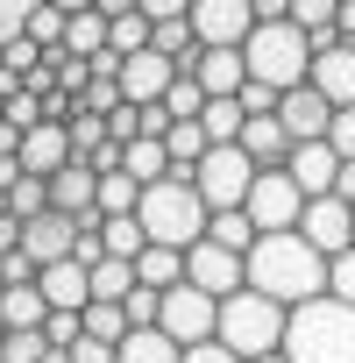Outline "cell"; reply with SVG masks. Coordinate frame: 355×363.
I'll return each mask as SVG.
<instances>
[{
  "label": "cell",
  "instance_id": "3",
  "mask_svg": "<svg viewBox=\"0 0 355 363\" xmlns=\"http://www.w3.org/2000/svg\"><path fill=\"white\" fill-rule=\"evenodd\" d=\"M284 335H291V306L263 299L256 285H242V292L221 299V342H228L242 363H256V356H284Z\"/></svg>",
  "mask_w": 355,
  "mask_h": 363
},
{
  "label": "cell",
  "instance_id": "51",
  "mask_svg": "<svg viewBox=\"0 0 355 363\" xmlns=\"http://www.w3.org/2000/svg\"><path fill=\"white\" fill-rule=\"evenodd\" d=\"M0 349H8V320H0Z\"/></svg>",
  "mask_w": 355,
  "mask_h": 363
},
{
  "label": "cell",
  "instance_id": "5",
  "mask_svg": "<svg viewBox=\"0 0 355 363\" xmlns=\"http://www.w3.org/2000/svg\"><path fill=\"white\" fill-rule=\"evenodd\" d=\"M242 57H249V79L270 86V93H291V86L313 79V36L298 22H256V36L242 43Z\"/></svg>",
  "mask_w": 355,
  "mask_h": 363
},
{
  "label": "cell",
  "instance_id": "7",
  "mask_svg": "<svg viewBox=\"0 0 355 363\" xmlns=\"http://www.w3.org/2000/svg\"><path fill=\"white\" fill-rule=\"evenodd\" d=\"M156 328H163L178 349H199V342L221 335V299L199 292V285L185 278V285H170V292H163V320H156Z\"/></svg>",
  "mask_w": 355,
  "mask_h": 363
},
{
  "label": "cell",
  "instance_id": "33",
  "mask_svg": "<svg viewBox=\"0 0 355 363\" xmlns=\"http://www.w3.org/2000/svg\"><path fill=\"white\" fill-rule=\"evenodd\" d=\"M8 207H15L22 221H36V214H50V178H22V186L8 193Z\"/></svg>",
  "mask_w": 355,
  "mask_h": 363
},
{
  "label": "cell",
  "instance_id": "10",
  "mask_svg": "<svg viewBox=\"0 0 355 363\" xmlns=\"http://www.w3.org/2000/svg\"><path fill=\"white\" fill-rule=\"evenodd\" d=\"M298 235H305L320 257H341V250H355V207H348L341 193H327V200H305V214H298Z\"/></svg>",
  "mask_w": 355,
  "mask_h": 363
},
{
  "label": "cell",
  "instance_id": "35",
  "mask_svg": "<svg viewBox=\"0 0 355 363\" xmlns=\"http://www.w3.org/2000/svg\"><path fill=\"white\" fill-rule=\"evenodd\" d=\"M334 15H341V0H291V22H298L305 36H320V29H334Z\"/></svg>",
  "mask_w": 355,
  "mask_h": 363
},
{
  "label": "cell",
  "instance_id": "14",
  "mask_svg": "<svg viewBox=\"0 0 355 363\" xmlns=\"http://www.w3.org/2000/svg\"><path fill=\"white\" fill-rule=\"evenodd\" d=\"M291 186L305 193V200H327L334 186H341V157H334V143H291Z\"/></svg>",
  "mask_w": 355,
  "mask_h": 363
},
{
  "label": "cell",
  "instance_id": "12",
  "mask_svg": "<svg viewBox=\"0 0 355 363\" xmlns=\"http://www.w3.org/2000/svg\"><path fill=\"white\" fill-rule=\"evenodd\" d=\"M185 278H192L199 292L228 299V292L249 285V257H235V250H221V242H199V250H185Z\"/></svg>",
  "mask_w": 355,
  "mask_h": 363
},
{
  "label": "cell",
  "instance_id": "20",
  "mask_svg": "<svg viewBox=\"0 0 355 363\" xmlns=\"http://www.w3.org/2000/svg\"><path fill=\"white\" fill-rule=\"evenodd\" d=\"M192 79H199V86H206L214 100H235V93L249 86V57H242V50H206Z\"/></svg>",
  "mask_w": 355,
  "mask_h": 363
},
{
  "label": "cell",
  "instance_id": "9",
  "mask_svg": "<svg viewBox=\"0 0 355 363\" xmlns=\"http://www.w3.org/2000/svg\"><path fill=\"white\" fill-rule=\"evenodd\" d=\"M192 29L206 50H242L256 36V8L249 0H192Z\"/></svg>",
  "mask_w": 355,
  "mask_h": 363
},
{
  "label": "cell",
  "instance_id": "26",
  "mask_svg": "<svg viewBox=\"0 0 355 363\" xmlns=\"http://www.w3.org/2000/svg\"><path fill=\"white\" fill-rule=\"evenodd\" d=\"M206 242H221V250H235V257H249L256 242H263V228L235 207V214H214V228H206Z\"/></svg>",
  "mask_w": 355,
  "mask_h": 363
},
{
  "label": "cell",
  "instance_id": "29",
  "mask_svg": "<svg viewBox=\"0 0 355 363\" xmlns=\"http://www.w3.org/2000/svg\"><path fill=\"white\" fill-rule=\"evenodd\" d=\"M199 121H206V135H214V143H242L249 107H242V100H206V114H199Z\"/></svg>",
  "mask_w": 355,
  "mask_h": 363
},
{
  "label": "cell",
  "instance_id": "47",
  "mask_svg": "<svg viewBox=\"0 0 355 363\" xmlns=\"http://www.w3.org/2000/svg\"><path fill=\"white\" fill-rule=\"evenodd\" d=\"M334 193H341V200L355 207V164H341V186H334Z\"/></svg>",
  "mask_w": 355,
  "mask_h": 363
},
{
  "label": "cell",
  "instance_id": "48",
  "mask_svg": "<svg viewBox=\"0 0 355 363\" xmlns=\"http://www.w3.org/2000/svg\"><path fill=\"white\" fill-rule=\"evenodd\" d=\"M50 8H64V15H93L100 0H50Z\"/></svg>",
  "mask_w": 355,
  "mask_h": 363
},
{
  "label": "cell",
  "instance_id": "1",
  "mask_svg": "<svg viewBox=\"0 0 355 363\" xmlns=\"http://www.w3.org/2000/svg\"><path fill=\"white\" fill-rule=\"evenodd\" d=\"M327 264L334 257H320L298 228H284V235H263L256 250H249V285L263 292V299H277V306H313V299H327Z\"/></svg>",
  "mask_w": 355,
  "mask_h": 363
},
{
  "label": "cell",
  "instance_id": "40",
  "mask_svg": "<svg viewBox=\"0 0 355 363\" xmlns=\"http://www.w3.org/2000/svg\"><path fill=\"white\" fill-rule=\"evenodd\" d=\"M235 100H242L249 114H277V107H284V93H270V86H256V79H249V86H242Z\"/></svg>",
  "mask_w": 355,
  "mask_h": 363
},
{
  "label": "cell",
  "instance_id": "44",
  "mask_svg": "<svg viewBox=\"0 0 355 363\" xmlns=\"http://www.w3.org/2000/svg\"><path fill=\"white\" fill-rule=\"evenodd\" d=\"M256 22H291V0H249Z\"/></svg>",
  "mask_w": 355,
  "mask_h": 363
},
{
  "label": "cell",
  "instance_id": "23",
  "mask_svg": "<svg viewBox=\"0 0 355 363\" xmlns=\"http://www.w3.org/2000/svg\"><path fill=\"white\" fill-rule=\"evenodd\" d=\"M121 171L135 178V186H163V178H178V171H170V150H163V143H149V135H142V143H128Z\"/></svg>",
  "mask_w": 355,
  "mask_h": 363
},
{
  "label": "cell",
  "instance_id": "42",
  "mask_svg": "<svg viewBox=\"0 0 355 363\" xmlns=\"http://www.w3.org/2000/svg\"><path fill=\"white\" fill-rule=\"evenodd\" d=\"M142 15H149V22H185L192 0H142Z\"/></svg>",
  "mask_w": 355,
  "mask_h": 363
},
{
  "label": "cell",
  "instance_id": "24",
  "mask_svg": "<svg viewBox=\"0 0 355 363\" xmlns=\"http://www.w3.org/2000/svg\"><path fill=\"white\" fill-rule=\"evenodd\" d=\"M121 363H185V349H178L163 328H135V335L121 342Z\"/></svg>",
  "mask_w": 355,
  "mask_h": 363
},
{
  "label": "cell",
  "instance_id": "4",
  "mask_svg": "<svg viewBox=\"0 0 355 363\" xmlns=\"http://www.w3.org/2000/svg\"><path fill=\"white\" fill-rule=\"evenodd\" d=\"M284 356L291 363H355V306L348 299H313L291 313V335H284Z\"/></svg>",
  "mask_w": 355,
  "mask_h": 363
},
{
  "label": "cell",
  "instance_id": "16",
  "mask_svg": "<svg viewBox=\"0 0 355 363\" xmlns=\"http://www.w3.org/2000/svg\"><path fill=\"white\" fill-rule=\"evenodd\" d=\"M22 250H29V257H36V264H64V257H71V250H78V221H71V214H57V207H50V214H36V221H29V228H22Z\"/></svg>",
  "mask_w": 355,
  "mask_h": 363
},
{
  "label": "cell",
  "instance_id": "15",
  "mask_svg": "<svg viewBox=\"0 0 355 363\" xmlns=\"http://www.w3.org/2000/svg\"><path fill=\"white\" fill-rule=\"evenodd\" d=\"M64 164H71V121H43V128L22 135V171L29 178H57Z\"/></svg>",
  "mask_w": 355,
  "mask_h": 363
},
{
  "label": "cell",
  "instance_id": "50",
  "mask_svg": "<svg viewBox=\"0 0 355 363\" xmlns=\"http://www.w3.org/2000/svg\"><path fill=\"white\" fill-rule=\"evenodd\" d=\"M0 72H8V43H0Z\"/></svg>",
  "mask_w": 355,
  "mask_h": 363
},
{
  "label": "cell",
  "instance_id": "6",
  "mask_svg": "<svg viewBox=\"0 0 355 363\" xmlns=\"http://www.w3.org/2000/svg\"><path fill=\"white\" fill-rule=\"evenodd\" d=\"M256 178H263V171H256V157H249L242 143H214V150H206V164L192 171V186L206 193V207H214V214H235V207H249Z\"/></svg>",
  "mask_w": 355,
  "mask_h": 363
},
{
  "label": "cell",
  "instance_id": "32",
  "mask_svg": "<svg viewBox=\"0 0 355 363\" xmlns=\"http://www.w3.org/2000/svg\"><path fill=\"white\" fill-rule=\"evenodd\" d=\"M206 100H214V93H206L199 79H178V86L163 93V107H170L178 121H199V114H206Z\"/></svg>",
  "mask_w": 355,
  "mask_h": 363
},
{
  "label": "cell",
  "instance_id": "22",
  "mask_svg": "<svg viewBox=\"0 0 355 363\" xmlns=\"http://www.w3.org/2000/svg\"><path fill=\"white\" fill-rule=\"evenodd\" d=\"M135 278H142V285H156V292L185 285V250H163V242H149V250L135 257Z\"/></svg>",
  "mask_w": 355,
  "mask_h": 363
},
{
  "label": "cell",
  "instance_id": "8",
  "mask_svg": "<svg viewBox=\"0 0 355 363\" xmlns=\"http://www.w3.org/2000/svg\"><path fill=\"white\" fill-rule=\"evenodd\" d=\"M242 214H249L263 235H284V228H298V214H305V193L291 186V171H263Z\"/></svg>",
  "mask_w": 355,
  "mask_h": 363
},
{
  "label": "cell",
  "instance_id": "21",
  "mask_svg": "<svg viewBox=\"0 0 355 363\" xmlns=\"http://www.w3.org/2000/svg\"><path fill=\"white\" fill-rule=\"evenodd\" d=\"M50 313H57V306L43 299V285H8V299H0V320H8V328H29V335H43Z\"/></svg>",
  "mask_w": 355,
  "mask_h": 363
},
{
  "label": "cell",
  "instance_id": "11",
  "mask_svg": "<svg viewBox=\"0 0 355 363\" xmlns=\"http://www.w3.org/2000/svg\"><path fill=\"white\" fill-rule=\"evenodd\" d=\"M334 114H341V107H334L313 79H305V86H291V93H284V107H277V121H284V135H291V143H327Z\"/></svg>",
  "mask_w": 355,
  "mask_h": 363
},
{
  "label": "cell",
  "instance_id": "38",
  "mask_svg": "<svg viewBox=\"0 0 355 363\" xmlns=\"http://www.w3.org/2000/svg\"><path fill=\"white\" fill-rule=\"evenodd\" d=\"M327 292H334V299H348V306H355V250H341V257H334V264H327Z\"/></svg>",
  "mask_w": 355,
  "mask_h": 363
},
{
  "label": "cell",
  "instance_id": "34",
  "mask_svg": "<svg viewBox=\"0 0 355 363\" xmlns=\"http://www.w3.org/2000/svg\"><path fill=\"white\" fill-rule=\"evenodd\" d=\"M114 107H128V93H121V79H93V86L78 93V114H114Z\"/></svg>",
  "mask_w": 355,
  "mask_h": 363
},
{
  "label": "cell",
  "instance_id": "45",
  "mask_svg": "<svg viewBox=\"0 0 355 363\" xmlns=\"http://www.w3.org/2000/svg\"><path fill=\"white\" fill-rule=\"evenodd\" d=\"M100 15H107V22H121V15H142V0H100Z\"/></svg>",
  "mask_w": 355,
  "mask_h": 363
},
{
  "label": "cell",
  "instance_id": "43",
  "mask_svg": "<svg viewBox=\"0 0 355 363\" xmlns=\"http://www.w3.org/2000/svg\"><path fill=\"white\" fill-rule=\"evenodd\" d=\"M185 363H242V356H235V349H228V342L214 335V342H199V349H185Z\"/></svg>",
  "mask_w": 355,
  "mask_h": 363
},
{
  "label": "cell",
  "instance_id": "37",
  "mask_svg": "<svg viewBox=\"0 0 355 363\" xmlns=\"http://www.w3.org/2000/svg\"><path fill=\"white\" fill-rule=\"evenodd\" d=\"M128 320H135V328H156V320H163V292H156V285H135V292H128Z\"/></svg>",
  "mask_w": 355,
  "mask_h": 363
},
{
  "label": "cell",
  "instance_id": "30",
  "mask_svg": "<svg viewBox=\"0 0 355 363\" xmlns=\"http://www.w3.org/2000/svg\"><path fill=\"white\" fill-rule=\"evenodd\" d=\"M100 235H107V257H128V264L149 250V228H142L135 214H121V221H100Z\"/></svg>",
  "mask_w": 355,
  "mask_h": 363
},
{
  "label": "cell",
  "instance_id": "41",
  "mask_svg": "<svg viewBox=\"0 0 355 363\" xmlns=\"http://www.w3.org/2000/svg\"><path fill=\"white\" fill-rule=\"evenodd\" d=\"M22 228H29V221H22L8 200H0V257H15V250H22Z\"/></svg>",
  "mask_w": 355,
  "mask_h": 363
},
{
  "label": "cell",
  "instance_id": "2",
  "mask_svg": "<svg viewBox=\"0 0 355 363\" xmlns=\"http://www.w3.org/2000/svg\"><path fill=\"white\" fill-rule=\"evenodd\" d=\"M135 221H142L149 242H163V250H199L206 228H214V207H206V193L192 186V178H163V186H142Z\"/></svg>",
  "mask_w": 355,
  "mask_h": 363
},
{
  "label": "cell",
  "instance_id": "25",
  "mask_svg": "<svg viewBox=\"0 0 355 363\" xmlns=\"http://www.w3.org/2000/svg\"><path fill=\"white\" fill-rule=\"evenodd\" d=\"M142 207V186L128 171H100V221H121V214H135Z\"/></svg>",
  "mask_w": 355,
  "mask_h": 363
},
{
  "label": "cell",
  "instance_id": "39",
  "mask_svg": "<svg viewBox=\"0 0 355 363\" xmlns=\"http://www.w3.org/2000/svg\"><path fill=\"white\" fill-rule=\"evenodd\" d=\"M327 143H334V157H341V164H355V107H341V114H334Z\"/></svg>",
  "mask_w": 355,
  "mask_h": 363
},
{
  "label": "cell",
  "instance_id": "36",
  "mask_svg": "<svg viewBox=\"0 0 355 363\" xmlns=\"http://www.w3.org/2000/svg\"><path fill=\"white\" fill-rule=\"evenodd\" d=\"M0 356H8V363H43V356H50V342H43V335H29V328H8V349H0Z\"/></svg>",
  "mask_w": 355,
  "mask_h": 363
},
{
  "label": "cell",
  "instance_id": "31",
  "mask_svg": "<svg viewBox=\"0 0 355 363\" xmlns=\"http://www.w3.org/2000/svg\"><path fill=\"white\" fill-rule=\"evenodd\" d=\"M64 29H71V15H64V8H50V0H36L22 36H29V43H43V50H57V43H64Z\"/></svg>",
  "mask_w": 355,
  "mask_h": 363
},
{
  "label": "cell",
  "instance_id": "49",
  "mask_svg": "<svg viewBox=\"0 0 355 363\" xmlns=\"http://www.w3.org/2000/svg\"><path fill=\"white\" fill-rule=\"evenodd\" d=\"M256 363H291V356H256Z\"/></svg>",
  "mask_w": 355,
  "mask_h": 363
},
{
  "label": "cell",
  "instance_id": "18",
  "mask_svg": "<svg viewBox=\"0 0 355 363\" xmlns=\"http://www.w3.org/2000/svg\"><path fill=\"white\" fill-rule=\"evenodd\" d=\"M313 86L334 100V107H355V43H334V50H313Z\"/></svg>",
  "mask_w": 355,
  "mask_h": 363
},
{
  "label": "cell",
  "instance_id": "19",
  "mask_svg": "<svg viewBox=\"0 0 355 363\" xmlns=\"http://www.w3.org/2000/svg\"><path fill=\"white\" fill-rule=\"evenodd\" d=\"M242 150L256 157V171H284V164H291V135H284V121H277V114H249Z\"/></svg>",
  "mask_w": 355,
  "mask_h": 363
},
{
  "label": "cell",
  "instance_id": "13",
  "mask_svg": "<svg viewBox=\"0 0 355 363\" xmlns=\"http://www.w3.org/2000/svg\"><path fill=\"white\" fill-rule=\"evenodd\" d=\"M170 86H178V65H170L163 50H135V57H121V93H128L135 107H156Z\"/></svg>",
  "mask_w": 355,
  "mask_h": 363
},
{
  "label": "cell",
  "instance_id": "17",
  "mask_svg": "<svg viewBox=\"0 0 355 363\" xmlns=\"http://www.w3.org/2000/svg\"><path fill=\"white\" fill-rule=\"evenodd\" d=\"M36 285H43V299H50L57 313H86V306H93V271H86L78 257L43 264V278H36Z\"/></svg>",
  "mask_w": 355,
  "mask_h": 363
},
{
  "label": "cell",
  "instance_id": "27",
  "mask_svg": "<svg viewBox=\"0 0 355 363\" xmlns=\"http://www.w3.org/2000/svg\"><path fill=\"white\" fill-rule=\"evenodd\" d=\"M142 278H135V264L128 257H107V264H93V299H114V306H128V292H135Z\"/></svg>",
  "mask_w": 355,
  "mask_h": 363
},
{
  "label": "cell",
  "instance_id": "28",
  "mask_svg": "<svg viewBox=\"0 0 355 363\" xmlns=\"http://www.w3.org/2000/svg\"><path fill=\"white\" fill-rule=\"evenodd\" d=\"M86 335H93V342H114V349H121V342L135 335V320H128V306H114V299H93V306H86Z\"/></svg>",
  "mask_w": 355,
  "mask_h": 363
},
{
  "label": "cell",
  "instance_id": "46",
  "mask_svg": "<svg viewBox=\"0 0 355 363\" xmlns=\"http://www.w3.org/2000/svg\"><path fill=\"white\" fill-rule=\"evenodd\" d=\"M334 29H341V43H355V0H341V15H334Z\"/></svg>",
  "mask_w": 355,
  "mask_h": 363
}]
</instances>
